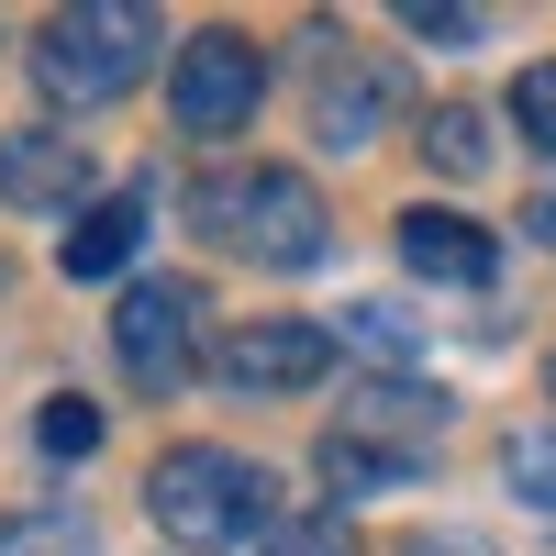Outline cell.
Segmentation results:
<instances>
[{
  "mask_svg": "<svg viewBox=\"0 0 556 556\" xmlns=\"http://www.w3.org/2000/svg\"><path fill=\"white\" fill-rule=\"evenodd\" d=\"M190 212L256 267H323V245H334V212L301 167H223L190 190Z\"/></svg>",
  "mask_w": 556,
  "mask_h": 556,
  "instance_id": "obj_1",
  "label": "cell"
},
{
  "mask_svg": "<svg viewBox=\"0 0 556 556\" xmlns=\"http://www.w3.org/2000/svg\"><path fill=\"white\" fill-rule=\"evenodd\" d=\"M146 513L178 534V545H267L278 523V490L267 468H245L235 445H167L156 456V479H146Z\"/></svg>",
  "mask_w": 556,
  "mask_h": 556,
  "instance_id": "obj_2",
  "label": "cell"
},
{
  "mask_svg": "<svg viewBox=\"0 0 556 556\" xmlns=\"http://www.w3.org/2000/svg\"><path fill=\"white\" fill-rule=\"evenodd\" d=\"M146 67H156V12H134V0H78V12H56L34 34V78H45V101H67V112L123 101Z\"/></svg>",
  "mask_w": 556,
  "mask_h": 556,
  "instance_id": "obj_3",
  "label": "cell"
},
{
  "mask_svg": "<svg viewBox=\"0 0 556 556\" xmlns=\"http://www.w3.org/2000/svg\"><path fill=\"white\" fill-rule=\"evenodd\" d=\"M256 101H267V56H256L235 23H212V34L178 45V78H167L178 134H245V123H256Z\"/></svg>",
  "mask_w": 556,
  "mask_h": 556,
  "instance_id": "obj_4",
  "label": "cell"
},
{
  "mask_svg": "<svg viewBox=\"0 0 556 556\" xmlns=\"http://www.w3.org/2000/svg\"><path fill=\"white\" fill-rule=\"evenodd\" d=\"M112 345H123V379L167 401L190 379V356H201V290L190 278H134L123 312H112Z\"/></svg>",
  "mask_w": 556,
  "mask_h": 556,
  "instance_id": "obj_5",
  "label": "cell"
},
{
  "mask_svg": "<svg viewBox=\"0 0 556 556\" xmlns=\"http://www.w3.org/2000/svg\"><path fill=\"white\" fill-rule=\"evenodd\" d=\"M323 367H334V334H323V323H245V334H223L212 379L245 390V401H278V390H312Z\"/></svg>",
  "mask_w": 556,
  "mask_h": 556,
  "instance_id": "obj_6",
  "label": "cell"
},
{
  "mask_svg": "<svg viewBox=\"0 0 556 556\" xmlns=\"http://www.w3.org/2000/svg\"><path fill=\"white\" fill-rule=\"evenodd\" d=\"M0 201L12 212H89V134H0Z\"/></svg>",
  "mask_w": 556,
  "mask_h": 556,
  "instance_id": "obj_7",
  "label": "cell"
},
{
  "mask_svg": "<svg viewBox=\"0 0 556 556\" xmlns=\"http://www.w3.org/2000/svg\"><path fill=\"white\" fill-rule=\"evenodd\" d=\"M401 256H412V278H434V290H490V267H501V245L479 235V223L434 212V201L401 212Z\"/></svg>",
  "mask_w": 556,
  "mask_h": 556,
  "instance_id": "obj_8",
  "label": "cell"
},
{
  "mask_svg": "<svg viewBox=\"0 0 556 556\" xmlns=\"http://www.w3.org/2000/svg\"><path fill=\"white\" fill-rule=\"evenodd\" d=\"M345 434L424 456V445L445 434V390H424V379H367V390H356V424H345Z\"/></svg>",
  "mask_w": 556,
  "mask_h": 556,
  "instance_id": "obj_9",
  "label": "cell"
},
{
  "mask_svg": "<svg viewBox=\"0 0 556 556\" xmlns=\"http://www.w3.org/2000/svg\"><path fill=\"white\" fill-rule=\"evenodd\" d=\"M390 112H401V78H390V67H323V101H312L323 146H367Z\"/></svg>",
  "mask_w": 556,
  "mask_h": 556,
  "instance_id": "obj_10",
  "label": "cell"
},
{
  "mask_svg": "<svg viewBox=\"0 0 556 556\" xmlns=\"http://www.w3.org/2000/svg\"><path fill=\"white\" fill-rule=\"evenodd\" d=\"M134 245H146V201L123 190V201H89V212L67 223V245H56V267H67V278H112V267H123Z\"/></svg>",
  "mask_w": 556,
  "mask_h": 556,
  "instance_id": "obj_11",
  "label": "cell"
},
{
  "mask_svg": "<svg viewBox=\"0 0 556 556\" xmlns=\"http://www.w3.org/2000/svg\"><path fill=\"white\" fill-rule=\"evenodd\" d=\"M412 468H424V456H401V445H367V434H323V479H334V490H401Z\"/></svg>",
  "mask_w": 556,
  "mask_h": 556,
  "instance_id": "obj_12",
  "label": "cell"
},
{
  "mask_svg": "<svg viewBox=\"0 0 556 556\" xmlns=\"http://www.w3.org/2000/svg\"><path fill=\"white\" fill-rule=\"evenodd\" d=\"M501 479H513L523 513H545V523H556V424H523L513 445H501Z\"/></svg>",
  "mask_w": 556,
  "mask_h": 556,
  "instance_id": "obj_13",
  "label": "cell"
},
{
  "mask_svg": "<svg viewBox=\"0 0 556 556\" xmlns=\"http://www.w3.org/2000/svg\"><path fill=\"white\" fill-rule=\"evenodd\" d=\"M0 556H89V513L45 501V513H0Z\"/></svg>",
  "mask_w": 556,
  "mask_h": 556,
  "instance_id": "obj_14",
  "label": "cell"
},
{
  "mask_svg": "<svg viewBox=\"0 0 556 556\" xmlns=\"http://www.w3.org/2000/svg\"><path fill=\"white\" fill-rule=\"evenodd\" d=\"M424 156H434L445 178H479V167H490V123H479L468 101H456V112H434V123H424Z\"/></svg>",
  "mask_w": 556,
  "mask_h": 556,
  "instance_id": "obj_15",
  "label": "cell"
},
{
  "mask_svg": "<svg viewBox=\"0 0 556 556\" xmlns=\"http://www.w3.org/2000/svg\"><path fill=\"white\" fill-rule=\"evenodd\" d=\"M513 123H523L534 156H556V67H523L513 78Z\"/></svg>",
  "mask_w": 556,
  "mask_h": 556,
  "instance_id": "obj_16",
  "label": "cell"
},
{
  "mask_svg": "<svg viewBox=\"0 0 556 556\" xmlns=\"http://www.w3.org/2000/svg\"><path fill=\"white\" fill-rule=\"evenodd\" d=\"M34 445L45 456H89V445H101V412H89V401H45L34 412Z\"/></svg>",
  "mask_w": 556,
  "mask_h": 556,
  "instance_id": "obj_17",
  "label": "cell"
},
{
  "mask_svg": "<svg viewBox=\"0 0 556 556\" xmlns=\"http://www.w3.org/2000/svg\"><path fill=\"white\" fill-rule=\"evenodd\" d=\"M256 556H356V545H345V523H334V513H301V523H278Z\"/></svg>",
  "mask_w": 556,
  "mask_h": 556,
  "instance_id": "obj_18",
  "label": "cell"
},
{
  "mask_svg": "<svg viewBox=\"0 0 556 556\" xmlns=\"http://www.w3.org/2000/svg\"><path fill=\"white\" fill-rule=\"evenodd\" d=\"M345 334H356L367 356H412V323H401L390 301H356V312H345Z\"/></svg>",
  "mask_w": 556,
  "mask_h": 556,
  "instance_id": "obj_19",
  "label": "cell"
},
{
  "mask_svg": "<svg viewBox=\"0 0 556 556\" xmlns=\"http://www.w3.org/2000/svg\"><path fill=\"white\" fill-rule=\"evenodd\" d=\"M412 34H434V45H468L479 12H434V0H412Z\"/></svg>",
  "mask_w": 556,
  "mask_h": 556,
  "instance_id": "obj_20",
  "label": "cell"
},
{
  "mask_svg": "<svg viewBox=\"0 0 556 556\" xmlns=\"http://www.w3.org/2000/svg\"><path fill=\"white\" fill-rule=\"evenodd\" d=\"M401 556H490V545H479V534H412Z\"/></svg>",
  "mask_w": 556,
  "mask_h": 556,
  "instance_id": "obj_21",
  "label": "cell"
},
{
  "mask_svg": "<svg viewBox=\"0 0 556 556\" xmlns=\"http://www.w3.org/2000/svg\"><path fill=\"white\" fill-rule=\"evenodd\" d=\"M523 223H534V245H556V201H534V212H523Z\"/></svg>",
  "mask_w": 556,
  "mask_h": 556,
  "instance_id": "obj_22",
  "label": "cell"
},
{
  "mask_svg": "<svg viewBox=\"0 0 556 556\" xmlns=\"http://www.w3.org/2000/svg\"><path fill=\"white\" fill-rule=\"evenodd\" d=\"M545 401H556V356H545Z\"/></svg>",
  "mask_w": 556,
  "mask_h": 556,
  "instance_id": "obj_23",
  "label": "cell"
}]
</instances>
